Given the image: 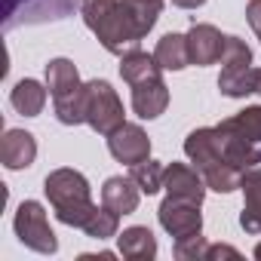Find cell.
I'll return each instance as SVG.
<instances>
[{"label":"cell","mask_w":261,"mask_h":261,"mask_svg":"<svg viewBox=\"0 0 261 261\" xmlns=\"http://www.w3.org/2000/svg\"><path fill=\"white\" fill-rule=\"evenodd\" d=\"M163 191H166V197H178V200H191V203H200V206H203L206 178L200 175L197 166L169 163V166H166V175H163Z\"/></svg>","instance_id":"obj_12"},{"label":"cell","mask_w":261,"mask_h":261,"mask_svg":"<svg viewBox=\"0 0 261 261\" xmlns=\"http://www.w3.org/2000/svg\"><path fill=\"white\" fill-rule=\"evenodd\" d=\"M83 123L92 126L98 136H111L117 126H123V101L108 80L83 83Z\"/></svg>","instance_id":"obj_6"},{"label":"cell","mask_w":261,"mask_h":261,"mask_svg":"<svg viewBox=\"0 0 261 261\" xmlns=\"http://www.w3.org/2000/svg\"><path fill=\"white\" fill-rule=\"evenodd\" d=\"M83 22L98 37V43L111 56H126L142 46L145 34L139 31L133 13L126 10L123 0H83Z\"/></svg>","instance_id":"obj_1"},{"label":"cell","mask_w":261,"mask_h":261,"mask_svg":"<svg viewBox=\"0 0 261 261\" xmlns=\"http://www.w3.org/2000/svg\"><path fill=\"white\" fill-rule=\"evenodd\" d=\"M13 227H16L19 243L28 246L31 252H40V255H56V252H59V240H56V233H53V227H49L46 209H43L37 200H25V203L16 209Z\"/></svg>","instance_id":"obj_8"},{"label":"cell","mask_w":261,"mask_h":261,"mask_svg":"<svg viewBox=\"0 0 261 261\" xmlns=\"http://www.w3.org/2000/svg\"><path fill=\"white\" fill-rule=\"evenodd\" d=\"M203 258L206 261H212V258H240V252L233 249V246H206V252H203Z\"/></svg>","instance_id":"obj_26"},{"label":"cell","mask_w":261,"mask_h":261,"mask_svg":"<svg viewBox=\"0 0 261 261\" xmlns=\"http://www.w3.org/2000/svg\"><path fill=\"white\" fill-rule=\"evenodd\" d=\"M172 252H175V258H181V261L203 258V252H206V240H203L200 233H194V237H185V240H175Z\"/></svg>","instance_id":"obj_24"},{"label":"cell","mask_w":261,"mask_h":261,"mask_svg":"<svg viewBox=\"0 0 261 261\" xmlns=\"http://www.w3.org/2000/svg\"><path fill=\"white\" fill-rule=\"evenodd\" d=\"M255 92H258V95H261V71H258V89H255Z\"/></svg>","instance_id":"obj_29"},{"label":"cell","mask_w":261,"mask_h":261,"mask_svg":"<svg viewBox=\"0 0 261 261\" xmlns=\"http://www.w3.org/2000/svg\"><path fill=\"white\" fill-rule=\"evenodd\" d=\"M188 37V53H191V65H197V68H206V65H215V62H221V56H224V34L215 28V25H191V31L185 34Z\"/></svg>","instance_id":"obj_11"},{"label":"cell","mask_w":261,"mask_h":261,"mask_svg":"<svg viewBox=\"0 0 261 261\" xmlns=\"http://www.w3.org/2000/svg\"><path fill=\"white\" fill-rule=\"evenodd\" d=\"M46 86H49L53 101L80 92L83 80H80V74H77V65H74L71 59H53V62L46 65Z\"/></svg>","instance_id":"obj_17"},{"label":"cell","mask_w":261,"mask_h":261,"mask_svg":"<svg viewBox=\"0 0 261 261\" xmlns=\"http://www.w3.org/2000/svg\"><path fill=\"white\" fill-rule=\"evenodd\" d=\"M258 71L252 65V49L240 37L224 40V56H221V74H218V89L227 98H246L258 89Z\"/></svg>","instance_id":"obj_5"},{"label":"cell","mask_w":261,"mask_h":261,"mask_svg":"<svg viewBox=\"0 0 261 261\" xmlns=\"http://www.w3.org/2000/svg\"><path fill=\"white\" fill-rule=\"evenodd\" d=\"M37 157V142L31 133L25 129H7L4 139H0V163L7 169L19 172V169H28Z\"/></svg>","instance_id":"obj_13"},{"label":"cell","mask_w":261,"mask_h":261,"mask_svg":"<svg viewBox=\"0 0 261 261\" xmlns=\"http://www.w3.org/2000/svg\"><path fill=\"white\" fill-rule=\"evenodd\" d=\"M46 89H49V86H43V83L25 77V80H19V83L13 86L10 105H13L22 117H37V114L43 111V105H46Z\"/></svg>","instance_id":"obj_20"},{"label":"cell","mask_w":261,"mask_h":261,"mask_svg":"<svg viewBox=\"0 0 261 261\" xmlns=\"http://www.w3.org/2000/svg\"><path fill=\"white\" fill-rule=\"evenodd\" d=\"M117 230H120V212L108 209L105 203L95 206V212L83 224V233L92 237V240H111V237H117Z\"/></svg>","instance_id":"obj_22"},{"label":"cell","mask_w":261,"mask_h":261,"mask_svg":"<svg viewBox=\"0 0 261 261\" xmlns=\"http://www.w3.org/2000/svg\"><path fill=\"white\" fill-rule=\"evenodd\" d=\"M43 194L56 212V218L68 227H80L89 221V215L95 212V203H92V191H89V181L83 172L77 169H53L46 178H43Z\"/></svg>","instance_id":"obj_3"},{"label":"cell","mask_w":261,"mask_h":261,"mask_svg":"<svg viewBox=\"0 0 261 261\" xmlns=\"http://www.w3.org/2000/svg\"><path fill=\"white\" fill-rule=\"evenodd\" d=\"M117 246H120V255L129 258V261H151L157 255V240L148 227L136 224V227H126L120 237H117Z\"/></svg>","instance_id":"obj_18"},{"label":"cell","mask_w":261,"mask_h":261,"mask_svg":"<svg viewBox=\"0 0 261 261\" xmlns=\"http://www.w3.org/2000/svg\"><path fill=\"white\" fill-rule=\"evenodd\" d=\"M160 227L172 237V240H185L203 230V215H200V203L191 200H178V197H166L157 209Z\"/></svg>","instance_id":"obj_9"},{"label":"cell","mask_w":261,"mask_h":261,"mask_svg":"<svg viewBox=\"0 0 261 261\" xmlns=\"http://www.w3.org/2000/svg\"><path fill=\"white\" fill-rule=\"evenodd\" d=\"M123 4H126L129 13H133L139 31L148 37V31L157 25V19H160V13H163V0H123Z\"/></svg>","instance_id":"obj_23"},{"label":"cell","mask_w":261,"mask_h":261,"mask_svg":"<svg viewBox=\"0 0 261 261\" xmlns=\"http://www.w3.org/2000/svg\"><path fill=\"white\" fill-rule=\"evenodd\" d=\"M172 4H175L178 10H200L206 0H172Z\"/></svg>","instance_id":"obj_27"},{"label":"cell","mask_w":261,"mask_h":261,"mask_svg":"<svg viewBox=\"0 0 261 261\" xmlns=\"http://www.w3.org/2000/svg\"><path fill=\"white\" fill-rule=\"evenodd\" d=\"M255 258H258V261H261V243H258V246H255Z\"/></svg>","instance_id":"obj_28"},{"label":"cell","mask_w":261,"mask_h":261,"mask_svg":"<svg viewBox=\"0 0 261 261\" xmlns=\"http://www.w3.org/2000/svg\"><path fill=\"white\" fill-rule=\"evenodd\" d=\"M246 19H249L255 37L261 40V0H249V4H246Z\"/></svg>","instance_id":"obj_25"},{"label":"cell","mask_w":261,"mask_h":261,"mask_svg":"<svg viewBox=\"0 0 261 261\" xmlns=\"http://www.w3.org/2000/svg\"><path fill=\"white\" fill-rule=\"evenodd\" d=\"M154 59L163 71H181L191 65V53H188V37L185 34H163L154 46Z\"/></svg>","instance_id":"obj_19"},{"label":"cell","mask_w":261,"mask_h":261,"mask_svg":"<svg viewBox=\"0 0 261 261\" xmlns=\"http://www.w3.org/2000/svg\"><path fill=\"white\" fill-rule=\"evenodd\" d=\"M163 175H166V166L163 163H157V160H142V163H136V166H129V178H133L139 188H142V194H157V191H163Z\"/></svg>","instance_id":"obj_21"},{"label":"cell","mask_w":261,"mask_h":261,"mask_svg":"<svg viewBox=\"0 0 261 261\" xmlns=\"http://www.w3.org/2000/svg\"><path fill=\"white\" fill-rule=\"evenodd\" d=\"M185 154H188V160L200 169V175L206 178V188H209V191L230 194V191L240 188L243 172L224 160V154H221V136H218L215 126H203V129L188 133V139H185Z\"/></svg>","instance_id":"obj_4"},{"label":"cell","mask_w":261,"mask_h":261,"mask_svg":"<svg viewBox=\"0 0 261 261\" xmlns=\"http://www.w3.org/2000/svg\"><path fill=\"white\" fill-rule=\"evenodd\" d=\"M160 71L157 59L142 49L120 56V77L133 89V111L142 120H157L169 105V86Z\"/></svg>","instance_id":"obj_2"},{"label":"cell","mask_w":261,"mask_h":261,"mask_svg":"<svg viewBox=\"0 0 261 261\" xmlns=\"http://www.w3.org/2000/svg\"><path fill=\"white\" fill-rule=\"evenodd\" d=\"M83 0H4V31H13L19 25H40V22H59L68 19Z\"/></svg>","instance_id":"obj_7"},{"label":"cell","mask_w":261,"mask_h":261,"mask_svg":"<svg viewBox=\"0 0 261 261\" xmlns=\"http://www.w3.org/2000/svg\"><path fill=\"white\" fill-rule=\"evenodd\" d=\"M240 191H243L240 227L246 233H261V169L258 166H252V169L243 172Z\"/></svg>","instance_id":"obj_14"},{"label":"cell","mask_w":261,"mask_h":261,"mask_svg":"<svg viewBox=\"0 0 261 261\" xmlns=\"http://www.w3.org/2000/svg\"><path fill=\"white\" fill-rule=\"evenodd\" d=\"M108 151L117 163H126V166H136L142 160L151 157V139L142 126L136 123H123L117 126L114 133L108 136Z\"/></svg>","instance_id":"obj_10"},{"label":"cell","mask_w":261,"mask_h":261,"mask_svg":"<svg viewBox=\"0 0 261 261\" xmlns=\"http://www.w3.org/2000/svg\"><path fill=\"white\" fill-rule=\"evenodd\" d=\"M139 200H142V188L133 181V178H123V175H114L105 181L101 188V203L120 215H133L139 209Z\"/></svg>","instance_id":"obj_15"},{"label":"cell","mask_w":261,"mask_h":261,"mask_svg":"<svg viewBox=\"0 0 261 261\" xmlns=\"http://www.w3.org/2000/svg\"><path fill=\"white\" fill-rule=\"evenodd\" d=\"M218 133L240 139V142H249V145H261V105H249L246 111L221 120Z\"/></svg>","instance_id":"obj_16"}]
</instances>
